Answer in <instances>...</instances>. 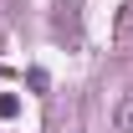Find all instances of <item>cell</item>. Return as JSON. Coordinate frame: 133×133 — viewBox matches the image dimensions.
<instances>
[{
  "instance_id": "2",
  "label": "cell",
  "mask_w": 133,
  "mask_h": 133,
  "mask_svg": "<svg viewBox=\"0 0 133 133\" xmlns=\"http://www.w3.org/2000/svg\"><path fill=\"white\" fill-rule=\"evenodd\" d=\"M16 113H21V102L10 97V92H5V97H0V118H16Z\"/></svg>"
},
{
  "instance_id": "1",
  "label": "cell",
  "mask_w": 133,
  "mask_h": 133,
  "mask_svg": "<svg viewBox=\"0 0 133 133\" xmlns=\"http://www.w3.org/2000/svg\"><path fill=\"white\" fill-rule=\"evenodd\" d=\"M113 128H118V133H133V92H128L123 102H118V113H113Z\"/></svg>"
}]
</instances>
